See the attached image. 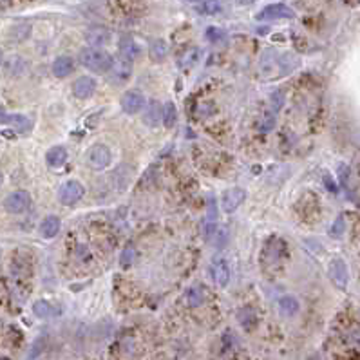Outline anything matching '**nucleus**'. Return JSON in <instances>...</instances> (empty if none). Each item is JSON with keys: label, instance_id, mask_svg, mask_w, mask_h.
Instances as JSON below:
<instances>
[{"label": "nucleus", "instance_id": "1", "mask_svg": "<svg viewBox=\"0 0 360 360\" xmlns=\"http://www.w3.org/2000/svg\"><path fill=\"white\" fill-rule=\"evenodd\" d=\"M80 62H82L83 67H87L92 73H98V75H104L107 71H111L112 67V56L107 53V51L102 49H92V47H87V49H82L80 53Z\"/></svg>", "mask_w": 360, "mask_h": 360}, {"label": "nucleus", "instance_id": "2", "mask_svg": "<svg viewBox=\"0 0 360 360\" xmlns=\"http://www.w3.org/2000/svg\"><path fill=\"white\" fill-rule=\"evenodd\" d=\"M328 275H330L333 286H337L339 290H346V288H348L349 272H348V265L344 263V259L333 257L330 261V265H328Z\"/></svg>", "mask_w": 360, "mask_h": 360}, {"label": "nucleus", "instance_id": "3", "mask_svg": "<svg viewBox=\"0 0 360 360\" xmlns=\"http://www.w3.org/2000/svg\"><path fill=\"white\" fill-rule=\"evenodd\" d=\"M83 198V185L76 179L66 181L58 190V201L66 207H73Z\"/></svg>", "mask_w": 360, "mask_h": 360}, {"label": "nucleus", "instance_id": "4", "mask_svg": "<svg viewBox=\"0 0 360 360\" xmlns=\"http://www.w3.org/2000/svg\"><path fill=\"white\" fill-rule=\"evenodd\" d=\"M111 159H112V154H111V149L107 145H92L91 149L87 150V165L92 167V169H107L111 165Z\"/></svg>", "mask_w": 360, "mask_h": 360}, {"label": "nucleus", "instance_id": "5", "mask_svg": "<svg viewBox=\"0 0 360 360\" xmlns=\"http://www.w3.org/2000/svg\"><path fill=\"white\" fill-rule=\"evenodd\" d=\"M31 205V195L29 192L25 190H15L6 198L4 201V208L9 212V214H22L29 208Z\"/></svg>", "mask_w": 360, "mask_h": 360}, {"label": "nucleus", "instance_id": "6", "mask_svg": "<svg viewBox=\"0 0 360 360\" xmlns=\"http://www.w3.org/2000/svg\"><path fill=\"white\" fill-rule=\"evenodd\" d=\"M246 199V192L239 186H234V188H228L223 195H221V208H223L226 214H232L237 208L243 205V201Z\"/></svg>", "mask_w": 360, "mask_h": 360}, {"label": "nucleus", "instance_id": "7", "mask_svg": "<svg viewBox=\"0 0 360 360\" xmlns=\"http://www.w3.org/2000/svg\"><path fill=\"white\" fill-rule=\"evenodd\" d=\"M291 17H293V11L286 4H268L257 15V20L266 22V20H279V18H291Z\"/></svg>", "mask_w": 360, "mask_h": 360}, {"label": "nucleus", "instance_id": "8", "mask_svg": "<svg viewBox=\"0 0 360 360\" xmlns=\"http://www.w3.org/2000/svg\"><path fill=\"white\" fill-rule=\"evenodd\" d=\"M112 38L111 29L104 27V25H96V27H91V29L85 31V42L89 44V47L92 49H98L102 46H107Z\"/></svg>", "mask_w": 360, "mask_h": 360}, {"label": "nucleus", "instance_id": "9", "mask_svg": "<svg viewBox=\"0 0 360 360\" xmlns=\"http://www.w3.org/2000/svg\"><path fill=\"white\" fill-rule=\"evenodd\" d=\"M121 109L127 114H138L140 111L145 109V96L141 94L140 91H127L121 96Z\"/></svg>", "mask_w": 360, "mask_h": 360}, {"label": "nucleus", "instance_id": "10", "mask_svg": "<svg viewBox=\"0 0 360 360\" xmlns=\"http://www.w3.org/2000/svg\"><path fill=\"white\" fill-rule=\"evenodd\" d=\"M0 123L9 125V127H13L17 133H22V134L29 133L31 127H33V121L27 116H24V114H4V112H0Z\"/></svg>", "mask_w": 360, "mask_h": 360}, {"label": "nucleus", "instance_id": "11", "mask_svg": "<svg viewBox=\"0 0 360 360\" xmlns=\"http://www.w3.org/2000/svg\"><path fill=\"white\" fill-rule=\"evenodd\" d=\"M96 91V80L91 76H80L73 83V94L78 100H87L94 94Z\"/></svg>", "mask_w": 360, "mask_h": 360}, {"label": "nucleus", "instance_id": "12", "mask_svg": "<svg viewBox=\"0 0 360 360\" xmlns=\"http://www.w3.org/2000/svg\"><path fill=\"white\" fill-rule=\"evenodd\" d=\"M163 121V105L157 100H150L143 111V123L149 127H157Z\"/></svg>", "mask_w": 360, "mask_h": 360}, {"label": "nucleus", "instance_id": "13", "mask_svg": "<svg viewBox=\"0 0 360 360\" xmlns=\"http://www.w3.org/2000/svg\"><path fill=\"white\" fill-rule=\"evenodd\" d=\"M118 51L120 54L123 56L125 62H133V60L140 58L141 56V47L136 40H130V38H125V40L120 42V46H118Z\"/></svg>", "mask_w": 360, "mask_h": 360}, {"label": "nucleus", "instance_id": "14", "mask_svg": "<svg viewBox=\"0 0 360 360\" xmlns=\"http://www.w3.org/2000/svg\"><path fill=\"white\" fill-rule=\"evenodd\" d=\"M212 279H214L215 286L224 288L230 282V268L224 261H215L212 265Z\"/></svg>", "mask_w": 360, "mask_h": 360}, {"label": "nucleus", "instance_id": "15", "mask_svg": "<svg viewBox=\"0 0 360 360\" xmlns=\"http://www.w3.org/2000/svg\"><path fill=\"white\" fill-rule=\"evenodd\" d=\"M73 69H75V60L71 58V56H67V54L58 56L53 62V75L56 78H66V76H69L73 73Z\"/></svg>", "mask_w": 360, "mask_h": 360}, {"label": "nucleus", "instance_id": "16", "mask_svg": "<svg viewBox=\"0 0 360 360\" xmlns=\"http://www.w3.org/2000/svg\"><path fill=\"white\" fill-rule=\"evenodd\" d=\"M46 161H47V165L53 167V169H60V167H63L66 165V161H67L66 147H60V145L51 147V149L47 150V154H46Z\"/></svg>", "mask_w": 360, "mask_h": 360}, {"label": "nucleus", "instance_id": "17", "mask_svg": "<svg viewBox=\"0 0 360 360\" xmlns=\"http://www.w3.org/2000/svg\"><path fill=\"white\" fill-rule=\"evenodd\" d=\"M38 230H40V236L44 237V239H53V237L60 232V219L56 215H47L46 219L40 223Z\"/></svg>", "mask_w": 360, "mask_h": 360}, {"label": "nucleus", "instance_id": "18", "mask_svg": "<svg viewBox=\"0 0 360 360\" xmlns=\"http://www.w3.org/2000/svg\"><path fill=\"white\" fill-rule=\"evenodd\" d=\"M279 310L284 317H293L299 311V301L293 295H284L279 299Z\"/></svg>", "mask_w": 360, "mask_h": 360}, {"label": "nucleus", "instance_id": "19", "mask_svg": "<svg viewBox=\"0 0 360 360\" xmlns=\"http://www.w3.org/2000/svg\"><path fill=\"white\" fill-rule=\"evenodd\" d=\"M111 75H112V80H114V82H123V80H127L128 76H130V66H128V62L120 60V62L112 63Z\"/></svg>", "mask_w": 360, "mask_h": 360}, {"label": "nucleus", "instance_id": "20", "mask_svg": "<svg viewBox=\"0 0 360 360\" xmlns=\"http://www.w3.org/2000/svg\"><path fill=\"white\" fill-rule=\"evenodd\" d=\"M205 237L210 241L214 246H224L228 239V232L226 228H208V232H205Z\"/></svg>", "mask_w": 360, "mask_h": 360}, {"label": "nucleus", "instance_id": "21", "mask_svg": "<svg viewBox=\"0 0 360 360\" xmlns=\"http://www.w3.org/2000/svg\"><path fill=\"white\" fill-rule=\"evenodd\" d=\"M167 53H169V47H167V42L161 40V38H156V40L150 42V56H152L156 62H161L165 60Z\"/></svg>", "mask_w": 360, "mask_h": 360}, {"label": "nucleus", "instance_id": "22", "mask_svg": "<svg viewBox=\"0 0 360 360\" xmlns=\"http://www.w3.org/2000/svg\"><path fill=\"white\" fill-rule=\"evenodd\" d=\"M33 313L40 319H49V317H54L56 315V310L53 308V304L47 301H37L33 304Z\"/></svg>", "mask_w": 360, "mask_h": 360}, {"label": "nucleus", "instance_id": "23", "mask_svg": "<svg viewBox=\"0 0 360 360\" xmlns=\"http://www.w3.org/2000/svg\"><path fill=\"white\" fill-rule=\"evenodd\" d=\"M186 302H188V306L192 308H198L201 306L205 302V290L201 286H192L190 290L186 291Z\"/></svg>", "mask_w": 360, "mask_h": 360}, {"label": "nucleus", "instance_id": "24", "mask_svg": "<svg viewBox=\"0 0 360 360\" xmlns=\"http://www.w3.org/2000/svg\"><path fill=\"white\" fill-rule=\"evenodd\" d=\"M176 120H178V111H176L174 104H165L163 105V125L167 128H172L176 125Z\"/></svg>", "mask_w": 360, "mask_h": 360}, {"label": "nucleus", "instance_id": "25", "mask_svg": "<svg viewBox=\"0 0 360 360\" xmlns=\"http://www.w3.org/2000/svg\"><path fill=\"white\" fill-rule=\"evenodd\" d=\"M239 322L243 324L244 330H253L255 324H257L255 313H253L250 308H244V310L239 311Z\"/></svg>", "mask_w": 360, "mask_h": 360}, {"label": "nucleus", "instance_id": "26", "mask_svg": "<svg viewBox=\"0 0 360 360\" xmlns=\"http://www.w3.org/2000/svg\"><path fill=\"white\" fill-rule=\"evenodd\" d=\"M195 9L201 15H217L223 9V6L219 2H199V4H195Z\"/></svg>", "mask_w": 360, "mask_h": 360}, {"label": "nucleus", "instance_id": "27", "mask_svg": "<svg viewBox=\"0 0 360 360\" xmlns=\"http://www.w3.org/2000/svg\"><path fill=\"white\" fill-rule=\"evenodd\" d=\"M205 37H207L208 42H212V44H219V42L224 40V37H226V33H224L221 27H215V25H210L207 31H205Z\"/></svg>", "mask_w": 360, "mask_h": 360}, {"label": "nucleus", "instance_id": "28", "mask_svg": "<svg viewBox=\"0 0 360 360\" xmlns=\"http://www.w3.org/2000/svg\"><path fill=\"white\" fill-rule=\"evenodd\" d=\"M198 54H199V49H188L185 54H183L181 58H179V63H181L183 69H188V67H192L195 62H198Z\"/></svg>", "mask_w": 360, "mask_h": 360}, {"label": "nucleus", "instance_id": "29", "mask_svg": "<svg viewBox=\"0 0 360 360\" xmlns=\"http://www.w3.org/2000/svg\"><path fill=\"white\" fill-rule=\"evenodd\" d=\"M134 257H136V250H134V246H125L123 248V252H121V259H120V263L123 266H128V265H133L134 263Z\"/></svg>", "mask_w": 360, "mask_h": 360}, {"label": "nucleus", "instance_id": "30", "mask_svg": "<svg viewBox=\"0 0 360 360\" xmlns=\"http://www.w3.org/2000/svg\"><path fill=\"white\" fill-rule=\"evenodd\" d=\"M344 228H346V224H344V217L340 215V217H337V221L333 223V226H331V237H342L344 234Z\"/></svg>", "mask_w": 360, "mask_h": 360}, {"label": "nucleus", "instance_id": "31", "mask_svg": "<svg viewBox=\"0 0 360 360\" xmlns=\"http://www.w3.org/2000/svg\"><path fill=\"white\" fill-rule=\"evenodd\" d=\"M273 125H275V118L266 116V120H263L261 123H259V130H261V133H270L273 128Z\"/></svg>", "mask_w": 360, "mask_h": 360}, {"label": "nucleus", "instance_id": "32", "mask_svg": "<svg viewBox=\"0 0 360 360\" xmlns=\"http://www.w3.org/2000/svg\"><path fill=\"white\" fill-rule=\"evenodd\" d=\"M2 183H4V176H2V172H0V186H2Z\"/></svg>", "mask_w": 360, "mask_h": 360}, {"label": "nucleus", "instance_id": "33", "mask_svg": "<svg viewBox=\"0 0 360 360\" xmlns=\"http://www.w3.org/2000/svg\"><path fill=\"white\" fill-rule=\"evenodd\" d=\"M2 58H4V53H2V49H0V63H2Z\"/></svg>", "mask_w": 360, "mask_h": 360}, {"label": "nucleus", "instance_id": "34", "mask_svg": "<svg viewBox=\"0 0 360 360\" xmlns=\"http://www.w3.org/2000/svg\"><path fill=\"white\" fill-rule=\"evenodd\" d=\"M0 360H9V358H4V356H2V358H0Z\"/></svg>", "mask_w": 360, "mask_h": 360}]
</instances>
